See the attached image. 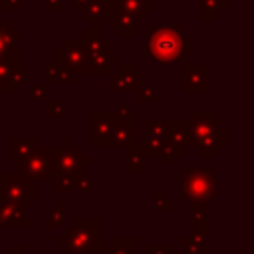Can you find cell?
<instances>
[{"label":"cell","instance_id":"1","mask_svg":"<svg viewBox=\"0 0 254 254\" xmlns=\"http://www.w3.org/2000/svg\"><path fill=\"white\" fill-rule=\"evenodd\" d=\"M145 50L161 65L181 64L192 52L190 42L183 36V26H181L179 20L157 22L147 32Z\"/></svg>","mask_w":254,"mask_h":254},{"label":"cell","instance_id":"2","mask_svg":"<svg viewBox=\"0 0 254 254\" xmlns=\"http://www.w3.org/2000/svg\"><path fill=\"white\" fill-rule=\"evenodd\" d=\"M218 194V179L206 167L183 165L181 167V196L190 208L208 210Z\"/></svg>","mask_w":254,"mask_h":254},{"label":"cell","instance_id":"3","mask_svg":"<svg viewBox=\"0 0 254 254\" xmlns=\"http://www.w3.org/2000/svg\"><path fill=\"white\" fill-rule=\"evenodd\" d=\"M54 244L64 248L65 254H97L101 248V220L75 218L64 228L62 236H56Z\"/></svg>","mask_w":254,"mask_h":254},{"label":"cell","instance_id":"4","mask_svg":"<svg viewBox=\"0 0 254 254\" xmlns=\"http://www.w3.org/2000/svg\"><path fill=\"white\" fill-rule=\"evenodd\" d=\"M79 40L87 56V75H107L119 65V58L109 54V40L101 36V22H91Z\"/></svg>","mask_w":254,"mask_h":254},{"label":"cell","instance_id":"5","mask_svg":"<svg viewBox=\"0 0 254 254\" xmlns=\"http://www.w3.org/2000/svg\"><path fill=\"white\" fill-rule=\"evenodd\" d=\"M60 145H36L18 165V173L36 185H52L56 179V161Z\"/></svg>","mask_w":254,"mask_h":254},{"label":"cell","instance_id":"6","mask_svg":"<svg viewBox=\"0 0 254 254\" xmlns=\"http://www.w3.org/2000/svg\"><path fill=\"white\" fill-rule=\"evenodd\" d=\"M89 165H91V157L83 153L81 145H69V147L60 145L58 161H56V179L52 183L56 192H71L75 177L81 175L83 169Z\"/></svg>","mask_w":254,"mask_h":254},{"label":"cell","instance_id":"7","mask_svg":"<svg viewBox=\"0 0 254 254\" xmlns=\"http://www.w3.org/2000/svg\"><path fill=\"white\" fill-rule=\"evenodd\" d=\"M0 189L2 192L14 202L18 204L22 210H28L32 202L38 200V185L28 181L26 177H22L20 173H10V175H2L0 177Z\"/></svg>","mask_w":254,"mask_h":254},{"label":"cell","instance_id":"8","mask_svg":"<svg viewBox=\"0 0 254 254\" xmlns=\"http://www.w3.org/2000/svg\"><path fill=\"white\" fill-rule=\"evenodd\" d=\"M56 64L69 67L73 73L87 75V56L83 50V44L79 38H67L64 40V46H58L54 50Z\"/></svg>","mask_w":254,"mask_h":254},{"label":"cell","instance_id":"9","mask_svg":"<svg viewBox=\"0 0 254 254\" xmlns=\"http://www.w3.org/2000/svg\"><path fill=\"white\" fill-rule=\"evenodd\" d=\"M113 111L117 115V129L113 135V147L129 149L131 145L137 143V113L127 103H119Z\"/></svg>","mask_w":254,"mask_h":254},{"label":"cell","instance_id":"10","mask_svg":"<svg viewBox=\"0 0 254 254\" xmlns=\"http://www.w3.org/2000/svg\"><path fill=\"white\" fill-rule=\"evenodd\" d=\"M115 129H117L115 111H109V109L91 111V145L93 147H111Z\"/></svg>","mask_w":254,"mask_h":254},{"label":"cell","instance_id":"11","mask_svg":"<svg viewBox=\"0 0 254 254\" xmlns=\"http://www.w3.org/2000/svg\"><path fill=\"white\" fill-rule=\"evenodd\" d=\"M218 127V111L216 109H196L190 113L189 119V137L185 147H196L200 143V139H204L208 133H212Z\"/></svg>","mask_w":254,"mask_h":254},{"label":"cell","instance_id":"12","mask_svg":"<svg viewBox=\"0 0 254 254\" xmlns=\"http://www.w3.org/2000/svg\"><path fill=\"white\" fill-rule=\"evenodd\" d=\"M147 77L137 71L133 64L129 65H117V71L109 75V91L111 93H135L141 83H145Z\"/></svg>","mask_w":254,"mask_h":254},{"label":"cell","instance_id":"13","mask_svg":"<svg viewBox=\"0 0 254 254\" xmlns=\"http://www.w3.org/2000/svg\"><path fill=\"white\" fill-rule=\"evenodd\" d=\"M208 65H183L181 67V91L183 93H208L210 89Z\"/></svg>","mask_w":254,"mask_h":254},{"label":"cell","instance_id":"14","mask_svg":"<svg viewBox=\"0 0 254 254\" xmlns=\"http://www.w3.org/2000/svg\"><path fill=\"white\" fill-rule=\"evenodd\" d=\"M167 137V119H147L145 121V141H143V153L145 157H159L161 147Z\"/></svg>","mask_w":254,"mask_h":254},{"label":"cell","instance_id":"15","mask_svg":"<svg viewBox=\"0 0 254 254\" xmlns=\"http://www.w3.org/2000/svg\"><path fill=\"white\" fill-rule=\"evenodd\" d=\"M30 220L26 210L14 204L2 190H0V230L4 228H28Z\"/></svg>","mask_w":254,"mask_h":254},{"label":"cell","instance_id":"16","mask_svg":"<svg viewBox=\"0 0 254 254\" xmlns=\"http://www.w3.org/2000/svg\"><path fill=\"white\" fill-rule=\"evenodd\" d=\"M117 10V0H93L79 14L85 22H107L111 14Z\"/></svg>","mask_w":254,"mask_h":254},{"label":"cell","instance_id":"17","mask_svg":"<svg viewBox=\"0 0 254 254\" xmlns=\"http://www.w3.org/2000/svg\"><path fill=\"white\" fill-rule=\"evenodd\" d=\"M107 24H109L111 30H115L119 34V38H135L137 36V20L131 14L123 12L119 6L111 14V18L107 20Z\"/></svg>","mask_w":254,"mask_h":254},{"label":"cell","instance_id":"18","mask_svg":"<svg viewBox=\"0 0 254 254\" xmlns=\"http://www.w3.org/2000/svg\"><path fill=\"white\" fill-rule=\"evenodd\" d=\"M226 141H228V131L224 127H216L212 133H208L204 139H200V143L196 147H198L200 157H216L218 151L222 147H226Z\"/></svg>","mask_w":254,"mask_h":254},{"label":"cell","instance_id":"19","mask_svg":"<svg viewBox=\"0 0 254 254\" xmlns=\"http://www.w3.org/2000/svg\"><path fill=\"white\" fill-rule=\"evenodd\" d=\"M185 254H208V228H192L190 234L181 238Z\"/></svg>","mask_w":254,"mask_h":254},{"label":"cell","instance_id":"20","mask_svg":"<svg viewBox=\"0 0 254 254\" xmlns=\"http://www.w3.org/2000/svg\"><path fill=\"white\" fill-rule=\"evenodd\" d=\"M36 145H38V137H12L10 139V165L18 167Z\"/></svg>","mask_w":254,"mask_h":254},{"label":"cell","instance_id":"21","mask_svg":"<svg viewBox=\"0 0 254 254\" xmlns=\"http://www.w3.org/2000/svg\"><path fill=\"white\" fill-rule=\"evenodd\" d=\"M28 73H30V67H28V65H24V64H16V65L10 69V73L0 81L2 91H4V93H18L20 87L26 83Z\"/></svg>","mask_w":254,"mask_h":254},{"label":"cell","instance_id":"22","mask_svg":"<svg viewBox=\"0 0 254 254\" xmlns=\"http://www.w3.org/2000/svg\"><path fill=\"white\" fill-rule=\"evenodd\" d=\"M117 6L123 12L131 14L139 24V22H143L147 18L149 12L155 10V0H117Z\"/></svg>","mask_w":254,"mask_h":254},{"label":"cell","instance_id":"23","mask_svg":"<svg viewBox=\"0 0 254 254\" xmlns=\"http://www.w3.org/2000/svg\"><path fill=\"white\" fill-rule=\"evenodd\" d=\"M189 137V119H167V141L185 147Z\"/></svg>","mask_w":254,"mask_h":254},{"label":"cell","instance_id":"24","mask_svg":"<svg viewBox=\"0 0 254 254\" xmlns=\"http://www.w3.org/2000/svg\"><path fill=\"white\" fill-rule=\"evenodd\" d=\"M145 153H143V147L141 145H131L127 149V171L131 175H143L147 171V163H145Z\"/></svg>","mask_w":254,"mask_h":254},{"label":"cell","instance_id":"25","mask_svg":"<svg viewBox=\"0 0 254 254\" xmlns=\"http://www.w3.org/2000/svg\"><path fill=\"white\" fill-rule=\"evenodd\" d=\"M105 248L107 254H137V240L133 236H113Z\"/></svg>","mask_w":254,"mask_h":254},{"label":"cell","instance_id":"26","mask_svg":"<svg viewBox=\"0 0 254 254\" xmlns=\"http://www.w3.org/2000/svg\"><path fill=\"white\" fill-rule=\"evenodd\" d=\"M226 10V0H200L198 16L200 20H216L220 12Z\"/></svg>","mask_w":254,"mask_h":254},{"label":"cell","instance_id":"27","mask_svg":"<svg viewBox=\"0 0 254 254\" xmlns=\"http://www.w3.org/2000/svg\"><path fill=\"white\" fill-rule=\"evenodd\" d=\"M64 222H65V202L64 200H56L52 210L48 212L46 228H60Z\"/></svg>","mask_w":254,"mask_h":254},{"label":"cell","instance_id":"28","mask_svg":"<svg viewBox=\"0 0 254 254\" xmlns=\"http://www.w3.org/2000/svg\"><path fill=\"white\" fill-rule=\"evenodd\" d=\"M183 151H185V147H179V145H175V143H171V141L165 139L159 157L163 159V165H165V167H171V165L175 163V159H179V157L183 155Z\"/></svg>","mask_w":254,"mask_h":254},{"label":"cell","instance_id":"29","mask_svg":"<svg viewBox=\"0 0 254 254\" xmlns=\"http://www.w3.org/2000/svg\"><path fill=\"white\" fill-rule=\"evenodd\" d=\"M18 38H20V32L8 20H0V40H4L10 46H18Z\"/></svg>","mask_w":254,"mask_h":254},{"label":"cell","instance_id":"30","mask_svg":"<svg viewBox=\"0 0 254 254\" xmlns=\"http://www.w3.org/2000/svg\"><path fill=\"white\" fill-rule=\"evenodd\" d=\"M65 115V103L64 101H48L46 103V119L56 121Z\"/></svg>","mask_w":254,"mask_h":254},{"label":"cell","instance_id":"31","mask_svg":"<svg viewBox=\"0 0 254 254\" xmlns=\"http://www.w3.org/2000/svg\"><path fill=\"white\" fill-rule=\"evenodd\" d=\"M135 95H137V101H141V103H151V101H155L157 91H155V85H151V83L145 81V83H141V85L137 87Z\"/></svg>","mask_w":254,"mask_h":254},{"label":"cell","instance_id":"32","mask_svg":"<svg viewBox=\"0 0 254 254\" xmlns=\"http://www.w3.org/2000/svg\"><path fill=\"white\" fill-rule=\"evenodd\" d=\"M206 212L208 210L190 208V224H192V228H210V222H208Z\"/></svg>","mask_w":254,"mask_h":254},{"label":"cell","instance_id":"33","mask_svg":"<svg viewBox=\"0 0 254 254\" xmlns=\"http://www.w3.org/2000/svg\"><path fill=\"white\" fill-rule=\"evenodd\" d=\"M56 65H58V64H56ZM73 79H75V73H73L69 67L58 65V69H56V83H65V85H69V83H73Z\"/></svg>","mask_w":254,"mask_h":254},{"label":"cell","instance_id":"34","mask_svg":"<svg viewBox=\"0 0 254 254\" xmlns=\"http://www.w3.org/2000/svg\"><path fill=\"white\" fill-rule=\"evenodd\" d=\"M0 58H10L14 62H20V50H18V46H10L4 40H0Z\"/></svg>","mask_w":254,"mask_h":254},{"label":"cell","instance_id":"35","mask_svg":"<svg viewBox=\"0 0 254 254\" xmlns=\"http://www.w3.org/2000/svg\"><path fill=\"white\" fill-rule=\"evenodd\" d=\"M28 97L32 101H44L46 99V85L44 83H32L28 87Z\"/></svg>","mask_w":254,"mask_h":254},{"label":"cell","instance_id":"36","mask_svg":"<svg viewBox=\"0 0 254 254\" xmlns=\"http://www.w3.org/2000/svg\"><path fill=\"white\" fill-rule=\"evenodd\" d=\"M153 200H155V208L157 210H171L173 208V200H169L163 190H155L153 192Z\"/></svg>","mask_w":254,"mask_h":254},{"label":"cell","instance_id":"37","mask_svg":"<svg viewBox=\"0 0 254 254\" xmlns=\"http://www.w3.org/2000/svg\"><path fill=\"white\" fill-rule=\"evenodd\" d=\"M73 190H79V192H89L91 190V179L87 175H77L75 181H73Z\"/></svg>","mask_w":254,"mask_h":254},{"label":"cell","instance_id":"38","mask_svg":"<svg viewBox=\"0 0 254 254\" xmlns=\"http://www.w3.org/2000/svg\"><path fill=\"white\" fill-rule=\"evenodd\" d=\"M145 254H173V248L169 244H149L145 246Z\"/></svg>","mask_w":254,"mask_h":254},{"label":"cell","instance_id":"39","mask_svg":"<svg viewBox=\"0 0 254 254\" xmlns=\"http://www.w3.org/2000/svg\"><path fill=\"white\" fill-rule=\"evenodd\" d=\"M42 4L46 6L48 12H62L65 8L64 0H42Z\"/></svg>","mask_w":254,"mask_h":254},{"label":"cell","instance_id":"40","mask_svg":"<svg viewBox=\"0 0 254 254\" xmlns=\"http://www.w3.org/2000/svg\"><path fill=\"white\" fill-rule=\"evenodd\" d=\"M56 69H58L56 62L46 67V83H48V85H50V83H56Z\"/></svg>","mask_w":254,"mask_h":254},{"label":"cell","instance_id":"41","mask_svg":"<svg viewBox=\"0 0 254 254\" xmlns=\"http://www.w3.org/2000/svg\"><path fill=\"white\" fill-rule=\"evenodd\" d=\"M18 6H20V0H0V10H4V12L16 10Z\"/></svg>","mask_w":254,"mask_h":254},{"label":"cell","instance_id":"42","mask_svg":"<svg viewBox=\"0 0 254 254\" xmlns=\"http://www.w3.org/2000/svg\"><path fill=\"white\" fill-rule=\"evenodd\" d=\"M8 254H32V252H30V248L26 244H14Z\"/></svg>","mask_w":254,"mask_h":254},{"label":"cell","instance_id":"43","mask_svg":"<svg viewBox=\"0 0 254 254\" xmlns=\"http://www.w3.org/2000/svg\"><path fill=\"white\" fill-rule=\"evenodd\" d=\"M93 0H71V4H73V10L75 12H81L85 6H89Z\"/></svg>","mask_w":254,"mask_h":254},{"label":"cell","instance_id":"44","mask_svg":"<svg viewBox=\"0 0 254 254\" xmlns=\"http://www.w3.org/2000/svg\"><path fill=\"white\" fill-rule=\"evenodd\" d=\"M64 145H65V147L73 145V137H65V139H64Z\"/></svg>","mask_w":254,"mask_h":254},{"label":"cell","instance_id":"45","mask_svg":"<svg viewBox=\"0 0 254 254\" xmlns=\"http://www.w3.org/2000/svg\"><path fill=\"white\" fill-rule=\"evenodd\" d=\"M97 254H107V248L101 244V248H99V252H97Z\"/></svg>","mask_w":254,"mask_h":254},{"label":"cell","instance_id":"46","mask_svg":"<svg viewBox=\"0 0 254 254\" xmlns=\"http://www.w3.org/2000/svg\"><path fill=\"white\" fill-rule=\"evenodd\" d=\"M0 177H2V157H0Z\"/></svg>","mask_w":254,"mask_h":254},{"label":"cell","instance_id":"47","mask_svg":"<svg viewBox=\"0 0 254 254\" xmlns=\"http://www.w3.org/2000/svg\"><path fill=\"white\" fill-rule=\"evenodd\" d=\"M2 95H4V91H2V87H0V97H2Z\"/></svg>","mask_w":254,"mask_h":254},{"label":"cell","instance_id":"48","mask_svg":"<svg viewBox=\"0 0 254 254\" xmlns=\"http://www.w3.org/2000/svg\"><path fill=\"white\" fill-rule=\"evenodd\" d=\"M0 236H2V230H0Z\"/></svg>","mask_w":254,"mask_h":254},{"label":"cell","instance_id":"49","mask_svg":"<svg viewBox=\"0 0 254 254\" xmlns=\"http://www.w3.org/2000/svg\"><path fill=\"white\" fill-rule=\"evenodd\" d=\"M38 2H42V0H38Z\"/></svg>","mask_w":254,"mask_h":254}]
</instances>
